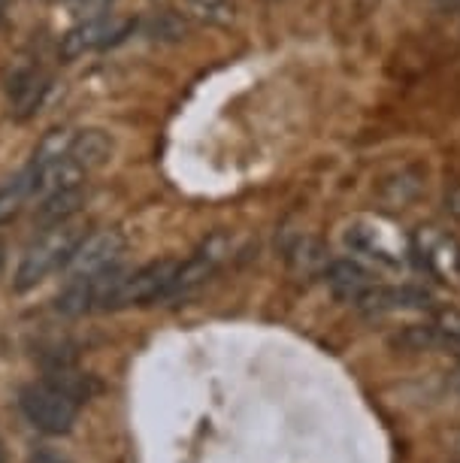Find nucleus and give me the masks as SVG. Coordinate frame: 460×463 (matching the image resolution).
<instances>
[{
    "label": "nucleus",
    "mask_w": 460,
    "mask_h": 463,
    "mask_svg": "<svg viewBox=\"0 0 460 463\" xmlns=\"http://www.w3.org/2000/svg\"><path fill=\"white\" fill-rule=\"evenodd\" d=\"M82 237L85 233L73 222L42 227V233L24 249V255L19 260V269H15V279H13L15 291L19 294L31 291V288H37L42 279H49L55 269H64Z\"/></svg>",
    "instance_id": "1"
},
{
    "label": "nucleus",
    "mask_w": 460,
    "mask_h": 463,
    "mask_svg": "<svg viewBox=\"0 0 460 463\" xmlns=\"http://www.w3.org/2000/svg\"><path fill=\"white\" fill-rule=\"evenodd\" d=\"M345 246L358 251L361 258L379 267L400 269L412 260V240H406L388 218L381 215H358L343 231Z\"/></svg>",
    "instance_id": "2"
},
{
    "label": "nucleus",
    "mask_w": 460,
    "mask_h": 463,
    "mask_svg": "<svg viewBox=\"0 0 460 463\" xmlns=\"http://www.w3.org/2000/svg\"><path fill=\"white\" fill-rule=\"evenodd\" d=\"M19 406L24 418H28L40 433L64 436L73 430L76 418H80L82 400L73 397L70 391L61 388V384L42 379V382L24 384L19 394Z\"/></svg>",
    "instance_id": "3"
},
{
    "label": "nucleus",
    "mask_w": 460,
    "mask_h": 463,
    "mask_svg": "<svg viewBox=\"0 0 460 463\" xmlns=\"http://www.w3.org/2000/svg\"><path fill=\"white\" fill-rule=\"evenodd\" d=\"M176 273L179 260H155V264H146L134 269V273L118 269L103 309H125V306H149L158 300H170Z\"/></svg>",
    "instance_id": "4"
},
{
    "label": "nucleus",
    "mask_w": 460,
    "mask_h": 463,
    "mask_svg": "<svg viewBox=\"0 0 460 463\" xmlns=\"http://www.w3.org/2000/svg\"><path fill=\"white\" fill-rule=\"evenodd\" d=\"M121 251H125V237L118 231H112V227L94 231L80 240V246L67 260V279H89L103 273V269L118 267Z\"/></svg>",
    "instance_id": "5"
},
{
    "label": "nucleus",
    "mask_w": 460,
    "mask_h": 463,
    "mask_svg": "<svg viewBox=\"0 0 460 463\" xmlns=\"http://www.w3.org/2000/svg\"><path fill=\"white\" fill-rule=\"evenodd\" d=\"M412 258L421 260L424 269H430L439 279H455L460 273V242L439 227H421L412 237Z\"/></svg>",
    "instance_id": "6"
},
{
    "label": "nucleus",
    "mask_w": 460,
    "mask_h": 463,
    "mask_svg": "<svg viewBox=\"0 0 460 463\" xmlns=\"http://www.w3.org/2000/svg\"><path fill=\"white\" fill-rule=\"evenodd\" d=\"M130 28L127 22H118L116 15L109 13H100V15H89V19H82L76 28H70L61 37V58L64 61H76L82 58L85 52H94L100 46H107V43L125 37V31Z\"/></svg>",
    "instance_id": "7"
},
{
    "label": "nucleus",
    "mask_w": 460,
    "mask_h": 463,
    "mask_svg": "<svg viewBox=\"0 0 460 463\" xmlns=\"http://www.w3.org/2000/svg\"><path fill=\"white\" fill-rule=\"evenodd\" d=\"M433 300L427 291L412 285H372L370 291L358 297V309L367 316H385V312H403V309H427Z\"/></svg>",
    "instance_id": "8"
},
{
    "label": "nucleus",
    "mask_w": 460,
    "mask_h": 463,
    "mask_svg": "<svg viewBox=\"0 0 460 463\" xmlns=\"http://www.w3.org/2000/svg\"><path fill=\"white\" fill-rule=\"evenodd\" d=\"M324 282L340 300H349V303H358V297L376 285L372 276L358 264V260H333V264H327Z\"/></svg>",
    "instance_id": "9"
},
{
    "label": "nucleus",
    "mask_w": 460,
    "mask_h": 463,
    "mask_svg": "<svg viewBox=\"0 0 460 463\" xmlns=\"http://www.w3.org/2000/svg\"><path fill=\"white\" fill-rule=\"evenodd\" d=\"M112 155V137L100 128H89V130H73V143H70V158L80 164V167L98 170L109 161Z\"/></svg>",
    "instance_id": "10"
},
{
    "label": "nucleus",
    "mask_w": 460,
    "mask_h": 463,
    "mask_svg": "<svg viewBox=\"0 0 460 463\" xmlns=\"http://www.w3.org/2000/svg\"><path fill=\"white\" fill-rule=\"evenodd\" d=\"M49 91V80L37 70H24L10 85V103H13V116L15 118H28L40 109L42 98Z\"/></svg>",
    "instance_id": "11"
},
{
    "label": "nucleus",
    "mask_w": 460,
    "mask_h": 463,
    "mask_svg": "<svg viewBox=\"0 0 460 463\" xmlns=\"http://www.w3.org/2000/svg\"><path fill=\"white\" fill-rule=\"evenodd\" d=\"M82 206V185L80 188H64V191H52V194L40 197L37 209V222L40 227H52L61 222H70Z\"/></svg>",
    "instance_id": "12"
},
{
    "label": "nucleus",
    "mask_w": 460,
    "mask_h": 463,
    "mask_svg": "<svg viewBox=\"0 0 460 463\" xmlns=\"http://www.w3.org/2000/svg\"><path fill=\"white\" fill-rule=\"evenodd\" d=\"M415 336H418V345L424 348L442 345L460 354V309H439L437 318H433V327L415 330Z\"/></svg>",
    "instance_id": "13"
},
{
    "label": "nucleus",
    "mask_w": 460,
    "mask_h": 463,
    "mask_svg": "<svg viewBox=\"0 0 460 463\" xmlns=\"http://www.w3.org/2000/svg\"><path fill=\"white\" fill-rule=\"evenodd\" d=\"M33 197V173L31 167L22 170L19 176L0 185V224H10L15 215L22 213V206Z\"/></svg>",
    "instance_id": "14"
},
{
    "label": "nucleus",
    "mask_w": 460,
    "mask_h": 463,
    "mask_svg": "<svg viewBox=\"0 0 460 463\" xmlns=\"http://www.w3.org/2000/svg\"><path fill=\"white\" fill-rule=\"evenodd\" d=\"M70 143H73V130H49L46 137L40 139L37 152H33V167H46V164L64 158V155H70Z\"/></svg>",
    "instance_id": "15"
},
{
    "label": "nucleus",
    "mask_w": 460,
    "mask_h": 463,
    "mask_svg": "<svg viewBox=\"0 0 460 463\" xmlns=\"http://www.w3.org/2000/svg\"><path fill=\"white\" fill-rule=\"evenodd\" d=\"M446 209L460 222V185H451L446 191Z\"/></svg>",
    "instance_id": "16"
},
{
    "label": "nucleus",
    "mask_w": 460,
    "mask_h": 463,
    "mask_svg": "<svg viewBox=\"0 0 460 463\" xmlns=\"http://www.w3.org/2000/svg\"><path fill=\"white\" fill-rule=\"evenodd\" d=\"M31 463H70V460L61 458V454H55V451H37L31 458Z\"/></svg>",
    "instance_id": "17"
},
{
    "label": "nucleus",
    "mask_w": 460,
    "mask_h": 463,
    "mask_svg": "<svg viewBox=\"0 0 460 463\" xmlns=\"http://www.w3.org/2000/svg\"><path fill=\"white\" fill-rule=\"evenodd\" d=\"M13 0H0V19H4V13H6V6H10Z\"/></svg>",
    "instance_id": "18"
},
{
    "label": "nucleus",
    "mask_w": 460,
    "mask_h": 463,
    "mask_svg": "<svg viewBox=\"0 0 460 463\" xmlns=\"http://www.w3.org/2000/svg\"><path fill=\"white\" fill-rule=\"evenodd\" d=\"M439 4H446V6H460V0H439Z\"/></svg>",
    "instance_id": "19"
},
{
    "label": "nucleus",
    "mask_w": 460,
    "mask_h": 463,
    "mask_svg": "<svg viewBox=\"0 0 460 463\" xmlns=\"http://www.w3.org/2000/svg\"><path fill=\"white\" fill-rule=\"evenodd\" d=\"M0 463H6V460H4V442H0Z\"/></svg>",
    "instance_id": "20"
},
{
    "label": "nucleus",
    "mask_w": 460,
    "mask_h": 463,
    "mask_svg": "<svg viewBox=\"0 0 460 463\" xmlns=\"http://www.w3.org/2000/svg\"><path fill=\"white\" fill-rule=\"evenodd\" d=\"M0 267H4V249H0Z\"/></svg>",
    "instance_id": "21"
},
{
    "label": "nucleus",
    "mask_w": 460,
    "mask_h": 463,
    "mask_svg": "<svg viewBox=\"0 0 460 463\" xmlns=\"http://www.w3.org/2000/svg\"><path fill=\"white\" fill-rule=\"evenodd\" d=\"M457 391H460V373H457Z\"/></svg>",
    "instance_id": "22"
}]
</instances>
